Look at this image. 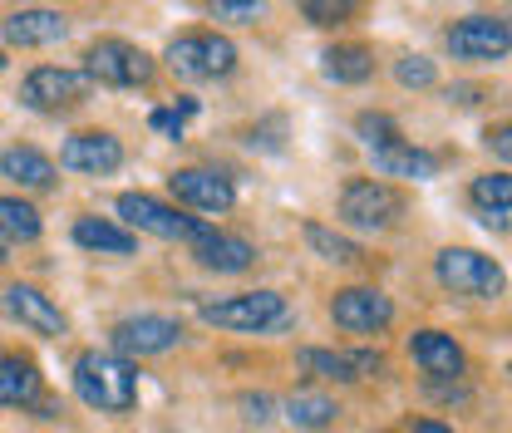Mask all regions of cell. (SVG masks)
Listing matches in <instances>:
<instances>
[{
    "label": "cell",
    "mask_w": 512,
    "mask_h": 433,
    "mask_svg": "<svg viewBox=\"0 0 512 433\" xmlns=\"http://www.w3.org/2000/svg\"><path fill=\"white\" fill-rule=\"evenodd\" d=\"M5 315L10 320H20L25 330H35V335H45V340H60L69 335V315H64L40 286H25V281H15L10 291H5Z\"/></svg>",
    "instance_id": "2e32d148"
},
{
    "label": "cell",
    "mask_w": 512,
    "mask_h": 433,
    "mask_svg": "<svg viewBox=\"0 0 512 433\" xmlns=\"http://www.w3.org/2000/svg\"><path fill=\"white\" fill-rule=\"evenodd\" d=\"M488 148H493V153H498V158H503V163H508V158H512V143H508V124L488 128Z\"/></svg>",
    "instance_id": "d590c367"
},
{
    "label": "cell",
    "mask_w": 512,
    "mask_h": 433,
    "mask_svg": "<svg viewBox=\"0 0 512 433\" xmlns=\"http://www.w3.org/2000/svg\"><path fill=\"white\" fill-rule=\"evenodd\" d=\"M197 315H202V325H217V330L261 335V330H281L291 320V306H286L281 291H242V296H227V301L202 306Z\"/></svg>",
    "instance_id": "8992f818"
},
{
    "label": "cell",
    "mask_w": 512,
    "mask_h": 433,
    "mask_svg": "<svg viewBox=\"0 0 512 433\" xmlns=\"http://www.w3.org/2000/svg\"><path fill=\"white\" fill-rule=\"evenodd\" d=\"M237 404H242V414H247L252 424H266V419H276V399H271V394H261V389H256V394H242Z\"/></svg>",
    "instance_id": "d6a6232c"
},
{
    "label": "cell",
    "mask_w": 512,
    "mask_h": 433,
    "mask_svg": "<svg viewBox=\"0 0 512 433\" xmlns=\"http://www.w3.org/2000/svg\"><path fill=\"white\" fill-rule=\"evenodd\" d=\"M306 242H311V251H316L320 261H335V266L365 261V247H360L355 237H345V232H335V227H325V222H306Z\"/></svg>",
    "instance_id": "484cf974"
},
{
    "label": "cell",
    "mask_w": 512,
    "mask_h": 433,
    "mask_svg": "<svg viewBox=\"0 0 512 433\" xmlns=\"http://www.w3.org/2000/svg\"><path fill=\"white\" fill-rule=\"evenodd\" d=\"M64 173H84V178H109L124 168V143L109 133V128H89V133H69L60 148Z\"/></svg>",
    "instance_id": "7c38bea8"
},
{
    "label": "cell",
    "mask_w": 512,
    "mask_h": 433,
    "mask_svg": "<svg viewBox=\"0 0 512 433\" xmlns=\"http://www.w3.org/2000/svg\"><path fill=\"white\" fill-rule=\"evenodd\" d=\"M5 69H10V60H5V50H0V74H5Z\"/></svg>",
    "instance_id": "ab89813d"
},
{
    "label": "cell",
    "mask_w": 512,
    "mask_h": 433,
    "mask_svg": "<svg viewBox=\"0 0 512 433\" xmlns=\"http://www.w3.org/2000/svg\"><path fill=\"white\" fill-rule=\"evenodd\" d=\"M444 99H448V104H463V109H468V104H483V99H488V89H483V84H448Z\"/></svg>",
    "instance_id": "e575fe53"
},
{
    "label": "cell",
    "mask_w": 512,
    "mask_h": 433,
    "mask_svg": "<svg viewBox=\"0 0 512 433\" xmlns=\"http://www.w3.org/2000/svg\"><path fill=\"white\" fill-rule=\"evenodd\" d=\"M192 261L202 271H217V276H242V271L256 266V247L247 237H232V232H217L212 227V237L192 247Z\"/></svg>",
    "instance_id": "d6986e66"
},
{
    "label": "cell",
    "mask_w": 512,
    "mask_h": 433,
    "mask_svg": "<svg viewBox=\"0 0 512 433\" xmlns=\"http://www.w3.org/2000/svg\"><path fill=\"white\" fill-rule=\"evenodd\" d=\"M212 15H217V20H237V25H256V20L266 15V5H256V0H217Z\"/></svg>",
    "instance_id": "1f68e13d"
},
{
    "label": "cell",
    "mask_w": 512,
    "mask_h": 433,
    "mask_svg": "<svg viewBox=\"0 0 512 433\" xmlns=\"http://www.w3.org/2000/svg\"><path fill=\"white\" fill-rule=\"evenodd\" d=\"M301 15H306L311 25H320V30H330V25H345V20L355 15V5H345V0H340V5H325V0H306V5H301Z\"/></svg>",
    "instance_id": "4dcf8cb0"
},
{
    "label": "cell",
    "mask_w": 512,
    "mask_h": 433,
    "mask_svg": "<svg viewBox=\"0 0 512 433\" xmlns=\"http://www.w3.org/2000/svg\"><path fill=\"white\" fill-rule=\"evenodd\" d=\"M394 79L404 84V89H434L439 84V69L429 55H404V60L394 64Z\"/></svg>",
    "instance_id": "f1b7e54d"
},
{
    "label": "cell",
    "mask_w": 512,
    "mask_h": 433,
    "mask_svg": "<svg viewBox=\"0 0 512 433\" xmlns=\"http://www.w3.org/2000/svg\"><path fill=\"white\" fill-rule=\"evenodd\" d=\"M40 232H45L40 207L25 202V197L0 192V242H20V247H30V242H40Z\"/></svg>",
    "instance_id": "cb8c5ba5"
},
{
    "label": "cell",
    "mask_w": 512,
    "mask_h": 433,
    "mask_svg": "<svg viewBox=\"0 0 512 433\" xmlns=\"http://www.w3.org/2000/svg\"><path fill=\"white\" fill-rule=\"evenodd\" d=\"M404 217V192L380 178H350L340 187V222L355 232H389Z\"/></svg>",
    "instance_id": "52a82bcc"
},
{
    "label": "cell",
    "mask_w": 512,
    "mask_h": 433,
    "mask_svg": "<svg viewBox=\"0 0 512 433\" xmlns=\"http://www.w3.org/2000/svg\"><path fill=\"white\" fill-rule=\"evenodd\" d=\"M448 55L463 64H498L508 60L512 50V30L503 15H463L448 25Z\"/></svg>",
    "instance_id": "9c48e42d"
},
{
    "label": "cell",
    "mask_w": 512,
    "mask_h": 433,
    "mask_svg": "<svg viewBox=\"0 0 512 433\" xmlns=\"http://www.w3.org/2000/svg\"><path fill=\"white\" fill-rule=\"evenodd\" d=\"M45 379H40V365L20 350H0V404L5 409H30L40 399Z\"/></svg>",
    "instance_id": "44dd1931"
},
{
    "label": "cell",
    "mask_w": 512,
    "mask_h": 433,
    "mask_svg": "<svg viewBox=\"0 0 512 433\" xmlns=\"http://www.w3.org/2000/svg\"><path fill=\"white\" fill-rule=\"evenodd\" d=\"M74 394L99 414H128L138 404V374L114 350H84L74 360Z\"/></svg>",
    "instance_id": "6da1fadb"
},
{
    "label": "cell",
    "mask_w": 512,
    "mask_h": 433,
    "mask_svg": "<svg viewBox=\"0 0 512 433\" xmlns=\"http://www.w3.org/2000/svg\"><path fill=\"white\" fill-rule=\"evenodd\" d=\"M168 192L192 212H232L237 207V187L217 168H178L168 178Z\"/></svg>",
    "instance_id": "5bb4252c"
},
{
    "label": "cell",
    "mask_w": 512,
    "mask_h": 433,
    "mask_svg": "<svg viewBox=\"0 0 512 433\" xmlns=\"http://www.w3.org/2000/svg\"><path fill=\"white\" fill-rule=\"evenodd\" d=\"M286 419L296 424V429H330L335 424V399H325V394H316V389H296V394H286Z\"/></svg>",
    "instance_id": "d4e9b609"
},
{
    "label": "cell",
    "mask_w": 512,
    "mask_h": 433,
    "mask_svg": "<svg viewBox=\"0 0 512 433\" xmlns=\"http://www.w3.org/2000/svg\"><path fill=\"white\" fill-rule=\"evenodd\" d=\"M409 360L429 379H463L468 374V355L448 330H414L409 335Z\"/></svg>",
    "instance_id": "e0dca14e"
},
{
    "label": "cell",
    "mask_w": 512,
    "mask_h": 433,
    "mask_svg": "<svg viewBox=\"0 0 512 433\" xmlns=\"http://www.w3.org/2000/svg\"><path fill=\"white\" fill-rule=\"evenodd\" d=\"M330 320L345 335H384L394 325V301L375 286H345L330 301Z\"/></svg>",
    "instance_id": "8fae6325"
},
{
    "label": "cell",
    "mask_w": 512,
    "mask_h": 433,
    "mask_svg": "<svg viewBox=\"0 0 512 433\" xmlns=\"http://www.w3.org/2000/svg\"><path fill=\"white\" fill-rule=\"evenodd\" d=\"M320 74L325 79H335V84H365L370 74H375V50L370 45H330L325 55H320Z\"/></svg>",
    "instance_id": "603a6c76"
},
{
    "label": "cell",
    "mask_w": 512,
    "mask_h": 433,
    "mask_svg": "<svg viewBox=\"0 0 512 433\" xmlns=\"http://www.w3.org/2000/svg\"><path fill=\"white\" fill-rule=\"evenodd\" d=\"M429 399H439V404H468V389L458 379H429Z\"/></svg>",
    "instance_id": "836d02e7"
},
{
    "label": "cell",
    "mask_w": 512,
    "mask_h": 433,
    "mask_svg": "<svg viewBox=\"0 0 512 433\" xmlns=\"http://www.w3.org/2000/svg\"><path fill=\"white\" fill-rule=\"evenodd\" d=\"M119 217H124L133 232H148V237H163V242H207L212 237V227L202 222V217H188L183 207H173V202H163V197H153V192H119Z\"/></svg>",
    "instance_id": "7a4b0ae2"
},
{
    "label": "cell",
    "mask_w": 512,
    "mask_h": 433,
    "mask_svg": "<svg viewBox=\"0 0 512 433\" xmlns=\"http://www.w3.org/2000/svg\"><path fill=\"white\" fill-rule=\"evenodd\" d=\"M74 247L99 251V256H133L138 237L128 232L124 222H109V217H79L74 222Z\"/></svg>",
    "instance_id": "7402d4cb"
},
{
    "label": "cell",
    "mask_w": 512,
    "mask_h": 433,
    "mask_svg": "<svg viewBox=\"0 0 512 433\" xmlns=\"http://www.w3.org/2000/svg\"><path fill=\"white\" fill-rule=\"evenodd\" d=\"M0 35L15 50H45V45H60L69 35V15L64 10H45V5H25V10H10L0 20Z\"/></svg>",
    "instance_id": "9a60e30c"
},
{
    "label": "cell",
    "mask_w": 512,
    "mask_h": 433,
    "mask_svg": "<svg viewBox=\"0 0 512 433\" xmlns=\"http://www.w3.org/2000/svg\"><path fill=\"white\" fill-rule=\"evenodd\" d=\"M84 94H89L84 69H64V64H40L20 84V104L35 114H64V109L84 104Z\"/></svg>",
    "instance_id": "30bf717a"
},
{
    "label": "cell",
    "mask_w": 512,
    "mask_h": 433,
    "mask_svg": "<svg viewBox=\"0 0 512 433\" xmlns=\"http://www.w3.org/2000/svg\"><path fill=\"white\" fill-rule=\"evenodd\" d=\"M183 340V325L173 315H158V310H143V315H124L114 330H109V345L119 360H153V355H168L178 350Z\"/></svg>",
    "instance_id": "ba28073f"
},
{
    "label": "cell",
    "mask_w": 512,
    "mask_h": 433,
    "mask_svg": "<svg viewBox=\"0 0 512 433\" xmlns=\"http://www.w3.org/2000/svg\"><path fill=\"white\" fill-rule=\"evenodd\" d=\"M163 60H168V69H173L178 79H188V84L227 79V74L237 69V45H232L227 35H217V30H183V35L168 40Z\"/></svg>",
    "instance_id": "3957f363"
},
{
    "label": "cell",
    "mask_w": 512,
    "mask_h": 433,
    "mask_svg": "<svg viewBox=\"0 0 512 433\" xmlns=\"http://www.w3.org/2000/svg\"><path fill=\"white\" fill-rule=\"evenodd\" d=\"M296 365L311 374V379L360 384V379L384 374V355L380 350H320V345H306V350H296Z\"/></svg>",
    "instance_id": "4fadbf2b"
},
{
    "label": "cell",
    "mask_w": 512,
    "mask_h": 433,
    "mask_svg": "<svg viewBox=\"0 0 512 433\" xmlns=\"http://www.w3.org/2000/svg\"><path fill=\"white\" fill-rule=\"evenodd\" d=\"M0 178H10V183L25 187V192H50V187L60 183V168H55L50 153L20 143V148H5L0 153Z\"/></svg>",
    "instance_id": "ffe728a7"
},
{
    "label": "cell",
    "mask_w": 512,
    "mask_h": 433,
    "mask_svg": "<svg viewBox=\"0 0 512 433\" xmlns=\"http://www.w3.org/2000/svg\"><path fill=\"white\" fill-rule=\"evenodd\" d=\"M30 409H40V419H64V404H60V399H35Z\"/></svg>",
    "instance_id": "74e56055"
},
{
    "label": "cell",
    "mask_w": 512,
    "mask_h": 433,
    "mask_svg": "<svg viewBox=\"0 0 512 433\" xmlns=\"http://www.w3.org/2000/svg\"><path fill=\"white\" fill-rule=\"evenodd\" d=\"M404 429H409V433H453L448 424H439V419H409Z\"/></svg>",
    "instance_id": "8d00e7d4"
},
{
    "label": "cell",
    "mask_w": 512,
    "mask_h": 433,
    "mask_svg": "<svg viewBox=\"0 0 512 433\" xmlns=\"http://www.w3.org/2000/svg\"><path fill=\"white\" fill-rule=\"evenodd\" d=\"M370 158H375V173H380V183H384V178L429 183V178H439V168H444V158H439V153H429V148H414L409 138H404V143H389V148H375Z\"/></svg>",
    "instance_id": "ac0fdd59"
},
{
    "label": "cell",
    "mask_w": 512,
    "mask_h": 433,
    "mask_svg": "<svg viewBox=\"0 0 512 433\" xmlns=\"http://www.w3.org/2000/svg\"><path fill=\"white\" fill-rule=\"evenodd\" d=\"M355 133H360V143H365L370 153H375V148H389V143H404V133H399V124H394L389 114H375V109L355 119Z\"/></svg>",
    "instance_id": "83f0119b"
},
{
    "label": "cell",
    "mask_w": 512,
    "mask_h": 433,
    "mask_svg": "<svg viewBox=\"0 0 512 433\" xmlns=\"http://www.w3.org/2000/svg\"><path fill=\"white\" fill-rule=\"evenodd\" d=\"M478 222H483L488 232H508V212H478Z\"/></svg>",
    "instance_id": "f35d334b"
},
{
    "label": "cell",
    "mask_w": 512,
    "mask_h": 433,
    "mask_svg": "<svg viewBox=\"0 0 512 433\" xmlns=\"http://www.w3.org/2000/svg\"><path fill=\"white\" fill-rule=\"evenodd\" d=\"M468 197H473V207H478V212H508L512 178L508 173H478L473 187H468Z\"/></svg>",
    "instance_id": "4316f807"
},
{
    "label": "cell",
    "mask_w": 512,
    "mask_h": 433,
    "mask_svg": "<svg viewBox=\"0 0 512 433\" xmlns=\"http://www.w3.org/2000/svg\"><path fill=\"white\" fill-rule=\"evenodd\" d=\"M434 281H439L444 291H453V296H468V301H498L503 286H508L503 266L473 247L439 251V256H434Z\"/></svg>",
    "instance_id": "277c9868"
},
{
    "label": "cell",
    "mask_w": 512,
    "mask_h": 433,
    "mask_svg": "<svg viewBox=\"0 0 512 433\" xmlns=\"http://www.w3.org/2000/svg\"><path fill=\"white\" fill-rule=\"evenodd\" d=\"M5 261H10V251H5V247H0V266H5Z\"/></svg>",
    "instance_id": "60d3db41"
},
{
    "label": "cell",
    "mask_w": 512,
    "mask_h": 433,
    "mask_svg": "<svg viewBox=\"0 0 512 433\" xmlns=\"http://www.w3.org/2000/svg\"><path fill=\"white\" fill-rule=\"evenodd\" d=\"M153 74H158L153 55L133 40H94L84 55V79L104 89H143L153 84Z\"/></svg>",
    "instance_id": "5b68a950"
},
{
    "label": "cell",
    "mask_w": 512,
    "mask_h": 433,
    "mask_svg": "<svg viewBox=\"0 0 512 433\" xmlns=\"http://www.w3.org/2000/svg\"><path fill=\"white\" fill-rule=\"evenodd\" d=\"M192 114H197V99H178L173 109H153V114H148V128L163 133V138H183V128H188Z\"/></svg>",
    "instance_id": "f546056e"
}]
</instances>
